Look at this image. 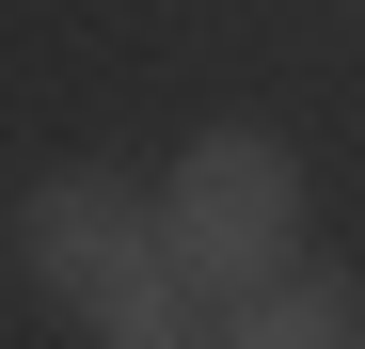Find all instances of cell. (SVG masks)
I'll return each mask as SVG.
<instances>
[{"instance_id":"cell-1","label":"cell","mask_w":365,"mask_h":349,"mask_svg":"<svg viewBox=\"0 0 365 349\" xmlns=\"http://www.w3.org/2000/svg\"><path fill=\"white\" fill-rule=\"evenodd\" d=\"M143 207H159V286L207 318L302 270V143L286 127H191Z\"/></svg>"},{"instance_id":"cell-3","label":"cell","mask_w":365,"mask_h":349,"mask_svg":"<svg viewBox=\"0 0 365 349\" xmlns=\"http://www.w3.org/2000/svg\"><path fill=\"white\" fill-rule=\"evenodd\" d=\"M207 349H365V270L302 254L286 286H255V302H222V318H207Z\"/></svg>"},{"instance_id":"cell-4","label":"cell","mask_w":365,"mask_h":349,"mask_svg":"<svg viewBox=\"0 0 365 349\" xmlns=\"http://www.w3.org/2000/svg\"><path fill=\"white\" fill-rule=\"evenodd\" d=\"M80 349H207V302H175V286H128V302H96Z\"/></svg>"},{"instance_id":"cell-2","label":"cell","mask_w":365,"mask_h":349,"mask_svg":"<svg viewBox=\"0 0 365 349\" xmlns=\"http://www.w3.org/2000/svg\"><path fill=\"white\" fill-rule=\"evenodd\" d=\"M0 254H16L32 302L96 318V302H128V286H159V207L111 159H64V174H32V191L0 207Z\"/></svg>"}]
</instances>
